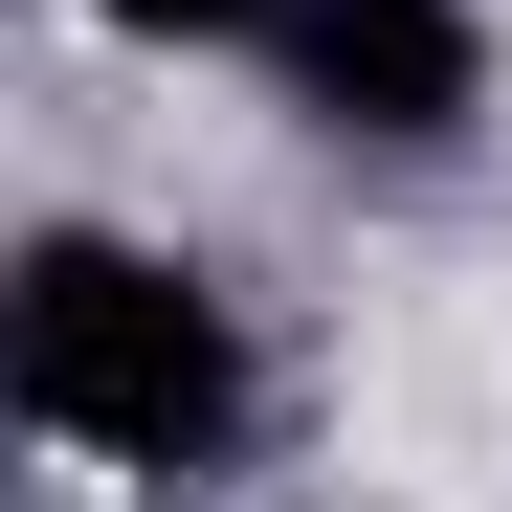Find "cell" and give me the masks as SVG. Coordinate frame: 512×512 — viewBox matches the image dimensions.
Segmentation results:
<instances>
[{
    "mask_svg": "<svg viewBox=\"0 0 512 512\" xmlns=\"http://www.w3.org/2000/svg\"><path fill=\"white\" fill-rule=\"evenodd\" d=\"M0 379H23L45 446L156 468V490H201V468L245 446V312H223V268H179V245H134V223H45V245H23Z\"/></svg>",
    "mask_w": 512,
    "mask_h": 512,
    "instance_id": "6da1fadb",
    "label": "cell"
},
{
    "mask_svg": "<svg viewBox=\"0 0 512 512\" xmlns=\"http://www.w3.org/2000/svg\"><path fill=\"white\" fill-rule=\"evenodd\" d=\"M268 90L334 156H446L490 112V23L468 0H268Z\"/></svg>",
    "mask_w": 512,
    "mask_h": 512,
    "instance_id": "7a4b0ae2",
    "label": "cell"
},
{
    "mask_svg": "<svg viewBox=\"0 0 512 512\" xmlns=\"http://www.w3.org/2000/svg\"><path fill=\"white\" fill-rule=\"evenodd\" d=\"M67 23H112V45H268V0H67Z\"/></svg>",
    "mask_w": 512,
    "mask_h": 512,
    "instance_id": "3957f363",
    "label": "cell"
}]
</instances>
